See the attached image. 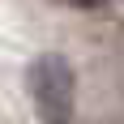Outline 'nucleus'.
Here are the masks:
<instances>
[{
  "mask_svg": "<svg viewBox=\"0 0 124 124\" xmlns=\"http://www.w3.org/2000/svg\"><path fill=\"white\" fill-rule=\"evenodd\" d=\"M30 94L47 120H69L73 116V69H69V60L39 56L30 64Z\"/></svg>",
  "mask_w": 124,
  "mask_h": 124,
  "instance_id": "1",
  "label": "nucleus"
},
{
  "mask_svg": "<svg viewBox=\"0 0 124 124\" xmlns=\"http://www.w3.org/2000/svg\"><path fill=\"white\" fill-rule=\"evenodd\" d=\"M81 4H86V0H81Z\"/></svg>",
  "mask_w": 124,
  "mask_h": 124,
  "instance_id": "2",
  "label": "nucleus"
}]
</instances>
